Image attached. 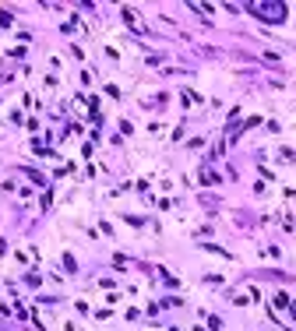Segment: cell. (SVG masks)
Listing matches in <instances>:
<instances>
[{
  "instance_id": "6da1fadb",
  "label": "cell",
  "mask_w": 296,
  "mask_h": 331,
  "mask_svg": "<svg viewBox=\"0 0 296 331\" xmlns=\"http://www.w3.org/2000/svg\"><path fill=\"white\" fill-rule=\"evenodd\" d=\"M254 11H258V14H272V18H282V4H272V7H268V4H264V7L254 4Z\"/></svg>"
}]
</instances>
